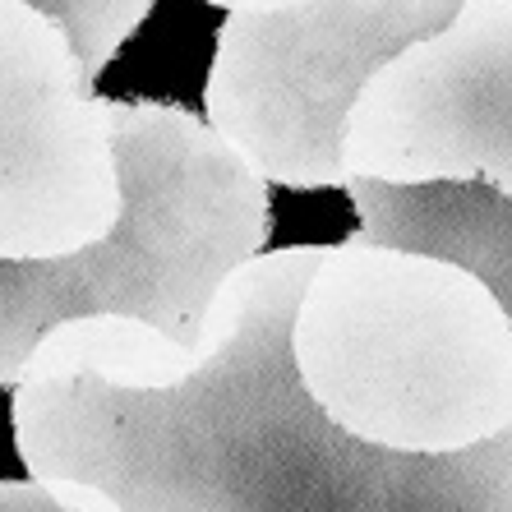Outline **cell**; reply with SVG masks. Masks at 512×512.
<instances>
[{
	"mask_svg": "<svg viewBox=\"0 0 512 512\" xmlns=\"http://www.w3.org/2000/svg\"><path fill=\"white\" fill-rule=\"evenodd\" d=\"M0 512H84V508L65 503L37 480H5L0 485Z\"/></svg>",
	"mask_w": 512,
	"mask_h": 512,
	"instance_id": "cell-9",
	"label": "cell"
},
{
	"mask_svg": "<svg viewBox=\"0 0 512 512\" xmlns=\"http://www.w3.org/2000/svg\"><path fill=\"white\" fill-rule=\"evenodd\" d=\"M125 208L102 245L60 263L0 259V388L74 319H139L194 351L217 286L263 254L268 180L208 120L111 102Z\"/></svg>",
	"mask_w": 512,
	"mask_h": 512,
	"instance_id": "cell-3",
	"label": "cell"
},
{
	"mask_svg": "<svg viewBox=\"0 0 512 512\" xmlns=\"http://www.w3.org/2000/svg\"><path fill=\"white\" fill-rule=\"evenodd\" d=\"M286 346L310 402L383 453L453 457L512 429V319L453 259L360 231L319 245Z\"/></svg>",
	"mask_w": 512,
	"mask_h": 512,
	"instance_id": "cell-2",
	"label": "cell"
},
{
	"mask_svg": "<svg viewBox=\"0 0 512 512\" xmlns=\"http://www.w3.org/2000/svg\"><path fill=\"white\" fill-rule=\"evenodd\" d=\"M342 171L379 185H489L512 203V0H462L439 33L360 84Z\"/></svg>",
	"mask_w": 512,
	"mask_h": 512,
	"instance_id": "cell-6",
	"label": "cell"
},
{
	"mask_svg": "<svg viewBox=\"0 0 512 512\" xmlns=\"http://www.w3.org/2000/svg\"><path fill=\"white\" fill-rule=\"evenodd\" d=\"M314 259L296 245L240 263L171 383H111L47 333L14 383L28 476L84 512H512V429L397 457L310 402L286 328Z\"/></svg>",
	"mask_w": 512,
	"mask_h": 512,
	"instance_id": "cell-1",
	"label": "cell"
},
{
	"mask_svg": "<svg viewBox=\"0 0 512 512\" xmlns=\"http://www.w3.org/2000/svg\"><path fill=\"white\" fill-rule=\"evenodd\" d=\"M120 208L111 102L51 14L0 0V259L84 254L116 231Z\"/></svg>",
	"mask_w": 512,
	"mask_h": 512,
	"instance_id": "cell-5",
	"label": "cell"
},
{
	"mask_svg": "<svg viewBox=\"0 0 512 512\" xmlns=\"http://www.w3.org/2000/svg\"><path fill=\"white\" fill-rule=\"evenodd\" d=\"M28 5H37L65 28L74 56L84 60L88 79L107 70L111 56L139 33V24L153 10V0H28Z\"/></svg>",
	"mask_w": 512,
	"mask_h": 512,
	"instance_id": "cell-8",
	"label": "cell"
},
{
	"mask_svg": "<svg viewBox=\"0 0 512 512\" xmlns=\"http://www.w3.org/2000/svg\"><path fill=\"white\" fill-rule=\"evenodd\" d=\"M462 0H236L203 84L208 125L268 185L342 190V120L360 84Z\"/></svg>",
	"mask_w": 512,
	"mask_h": 512,
	"instance_id": "cell-4",
	"label": "cell"
},
{
	"mask_svg": "<svg viewBox=\"0 0 512 512\" xmlns=\"http://www.w3.org/2000/svg\"><path fill=\"white\" fill-rule=\"evenodd\" d=\"M360 236L453 259L499 296L512 319V203L489 185H379L346 180Z\"/></svg>",
	"mask_w": 512,
	"mask_h": 512,
	"instance_id": "cell-7",
	"label": "cell"
},
{
	"mask_svg": "<svg viewBox=\"0 0 512 512\" xmlns=\"http://www.w3.org/2000/svg\"><path fill=\"white\" fill-rule=\"evenodd\" d=\"M208 5H222V10H231V5H236V0H208Z\"/></svg>",
	"mask_w": 512,
	"mask_h": 512,
	"instance_id": "cell-10",
	"label": "cell"
}]
</instances>
